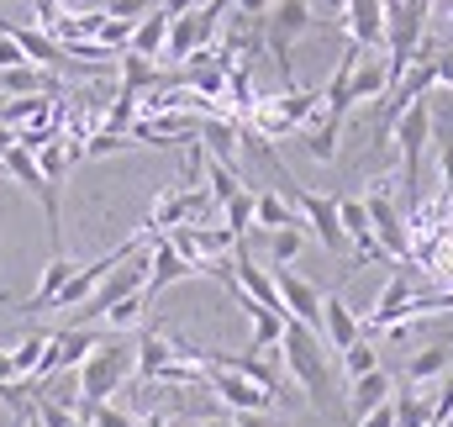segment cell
Here are the masks:
<instances>
[{
    "label": "cell",
    "instance_id": "obj_28",
    "mask_svg": "<svg viewBox=\"0 0 453 427\" xmlns=\"http://www.w3.org/2000/svg\"><path fill=\"white\" fill-rule=\"evenodd\" d=\"M369 369H380L374 338H358V343H348V348H342V375H348V380H358V375H369Z\"/></svg>",
    "mask_w": 453,
    "mask_h": 427
},
{
    "label": "cell",
    "instance_id": "obj_5",
    "mask_svg": "<svg viewBox=\"0 0 453 427\" xmlns=\"http://www.w3.org/2000/svg\"><path fill=\"white\" fill-rule=\"evenodd\" d=\"M364 201V216H369V232H374V243L390 253V264H411V232H406V212L390 201V185H374L369 196H358Z\"/></svg>",
    "mask_w": 453,
    "mask_h": 427
},
{
    "label": "cell",
    "instance_id": "obj_21",
    "mask_svg": "<svg viewBox=\"0 0 453 427\" xmlns=\"http://www.w3.org/2000/svg\"><path fill=\"white\" fill-rule=\"evenodd\" d=\"M196 53H201L196 21H190V16H174V21H169V37H164V53H158V58H169V64H180V69H185Z\"/></svg>",
    "mask_w": 453,
    "mask_h": 427
},
{
    "label": "cell",
    "instance_id": "obj_33",
    "mask_svg": "<svg viewBox=\"0 0 453 427\" xmlns=\"http://www.w3.org/2000/svg\"><path fill=\"white\" fill-rule=\"evenodd\" d=\"M21 64H27V58H21V48L0 32V74H5V69H21Z\"/></svg>",
    "mask_w": 453,
    "mask_h": 427
},
{
    "label": "cell",
    "instance_id": "obj_17",
    "mask_svg": "<svg viewBox=\"0 0 453 427\" xmlns=\"http://www.w3.org/2000/svg\"><path fill=\"white\" fill-rule=\"evenodd\" d=\"M449 369H453V338H438V343H427L422 353L406 359V385H427V380H438Z\"/></svg>",
    "mask_w": 453,
    "mask_h": 427
},
{
    "label": "cell",
    "instance_id": "obj_29",
    "mask_svg": "<svg viewBox=\"0 0 453 427\" xmlns=\"http://www.w3.org/2000/svg\"><path fill=\"white\" fill-rule=\"evenodd\" d=\"M395 407V427H427L433 423V401L427 396H390Z\"/></svg>",
    "mask_w": 453,
    "mask_h": 427
},
{
    "label": "cell",
    "instance_id": "obj_37",
    "mask_svg": "<svg viewBox=\"0 0 453 427\" xmlns=\"http://www.w3.org/2000/svg\"><path fill=\"white\" fill-rule=\"evenodd\" d=\"M274 0H237V16H264Z\"/></svg>",
    "mask_w": 453,
    "mask_h": 427
},
{
    "label": "cell",
    "instance_id": "obj_27",
    "mask_svg": "<svg viewBox=\"0 0 453 427\" xmlns=\"http://www.w3.org/2000/svg\"><path fill=\"white\" fill-rule=\"evenodd\" d=\"M222 227L237 237V243H242V232H253V190H248V185L222 206Z\"/></svg>",
    "mask_w": 453,
    "mask_h": 427
},
{
    "label": "cell",
    "instance_id": "obj_7",
    "mask_svg": "<svg viewBox=\"0 0 453 427\" xmlns=\"http://www.w3.org/2000/svg\"><path fill=\"white\" fill-rule=\"evenodd\" d=\"M269 280H274V291H280V307H285V317L301 322V327H322V291L311 285V280H301L296 269H269Z\"/></svg>",
    "mask_w": 453,
    "mask_h": 427
},
{
    "label": "cell",
    "instance_id": "obj_40",
    "mask_svg": "<svg viewBox=\"0 0 453 427\" xmlns=\"http://www.w3.org/2000/svg\"><path fill=\"white\" fill-rule=\"evenodd\" d=\"M0 21H5V16H0Z\"/></svg>",
    "mask_w": 453,
    "mask_h": 427
},
{
    "label": "cell",
    "instance_id": "obj_2",
    "mask_svg": "<svg viewBox=\"0 0 453 427\" xmlns=\"http://www.w3.org/2000/svg\"><path fill=\"white\" fill-rule=\"evenodd\" d=\"M280 359H285V369L296 375V385L306 391V401H311V407H327V396H333L327 343H322L311 327H301V322H285V338H280Z\"/></svg>",
    "mask_w": 453,
    "mask_h": 427
},
{
    "label": "cell",
    "instance_id": "obj_35",
    "mask_svg": "<svg viewBox=\"0 0 453 427\" xmlns=\"http://www.w3.org/2000/svg\"><path fill=\"white\" fill-rule=\"evenodd\" d=\"M232 427H280V423H274V412H237Z\"/></svg>",
    "mask_w": 453,
    "mask_h": 427
},
{
    "label": "cell",
    "instance_id": "obj_23",
    "mask_svg": "<svg viewBox=\"0 0 453 427\" xmlns=\"http://www.w3.org/2000/svg\"><path fill=\"white\" fill-rule=\"evenodd\" d=\"M237 11V0H206V5H196L190 11V21H196V37H201V53L217 43V32H222V21Z\"/></svg>",
    "mask_w": 453,
    "mask_h": 427
},
{
    "label": "cell",
    "instance_id": "obj_19",
    "mask_svg": "<svg viewBox=\"0 0 453 427\" xmlns=\"http://www.w3.org/2000/svg\"><path fill=\"white\" fill-rule=\"evenodd\" d=\"M164 37H169V16H164V11H148V16H137V21H132V43H127V53H137V58H153V64H158Z\"/></svg>",
    "mask_w": 453,
    "mask_h": 427
},
{
    "label": "cell",
    "instance_id": "obj_9",
    "mask_svg": "<svg viewBox=\"0 0 453 427\" xmlns=\"http://www.w3.org/2000/svg\"><path fill=\"white\" fill-rule=\"evenodd\" d=\"M190 275H196V264L180 259L164 232H148V285H142V291L158 296V291H169V285H180V280H190Z\"/></svg>",
    "mask_w": 453,
    "mask_h": 427
},
{
    "label": "cell",
    "instance_id": "obj_36",
    "mask_svg": "<svg viewBox=\"0 0 453 427\" xmlns=\"http://www.w3.org/2000/svg\"><path fill=\"white\" fill-rule=\"evenodd\" d=\"M158 11L174 21V16H190V11H196V0H158Z\"/></svg>",
    "mask_w": 453,
    "mask_h": 427
},
{
    "label": "cell",
    "instance_id": "obj_4",
    "mask_svg": "<svg viewBox=\"0 0 453 427\" xmlns=\"http://www.w3.org/2000/svg\"><path fill=\"white\" fill-rule=\"evenodd\" d=\"M132 375V348L127 343H116L111 338H101L96 343V353L80 364V407H101V401H111L116 385Z\"/></svg>",
    "mask_w": 453,
    "mask_h": 427
},
{
    "label": "cell",
    "instance_id": "obj_8",
    "mask_svg": "<svg viewBox=\"0 0 453 427\" xmlns=\"http://www.w3.org/2000/svg\"><path fill=\"white\" fill-rule=\"evenodd\" d=\"M0 32L21 48L27 64H37V69H48V74H69V69H74V58H69L48 32H37V27H27V21H0Z\"/></svg>",
    "mask_w": 453,
    "mask_h": 427
},
{
    "label": "cell",
    "instance_id": "obj_6",
    "mask_svg": "<svg viewBox=\"0 0 453 427\" xmlns=\"http://www.w3.org/2000/svg\"><path fill=\"white\" fill-rule=\"evenodd\" d=\"M101 338H106V332H96V327H58V332H48V348H42V359H37V369H32V385H48L53 375L80 369V364L96 353Z\"/></svg>",
    "mask_w": 453,
    "mask_h": 427
},
{
    "label": "cell",
    "instance_id": "obj_39",
    "mask_svg": "<svg viewBox=\"0 0 453 427\" xmlns=\"http://www.w3.org/2000/svg\"><path fill=\"white\" fill-rule=\"evenodd\" d=\"M196 427H232L226 417H206V423H196Z\"/></svg>",
    "mask_w": 453,
    "mask_h": 427
},
{
    "label": "cell",
    "instance_id": "obj_31",
    "mask_svg": "<svg viewBox=\"0 0 453 427\" xmlns=\"http://www.w3.org/2000/svg\"><path fill=\"white\" fill-rule=\"evenodd\" d=\"M101 11L116 16V21H137V16H148V11H153V0H101Z\"/></svg>",
    "mask_w": 453,
    "mask_h": 427
},
{
    "label": "cell",
    "instance_id": "obj_34",
    "mask_svg": "<svg viewBox=\"0 0 453 427\" xmlns=\"http://www.w3.org/2000/svg\"><path fill=\"white\" fill-rule=\"evenodd\" d=\"M358 427H395V407L385 401V407H374V412H364V417H358Z\"/></svg>",
    "mask_w": 453,
    "mask_h": 427
},
{
    "label": "cell",
    "instance_id": "obj_15",
    "mask_svg": "<svg viewBox=\"0 0 453 427\" xmlns=\"http://www.w3.org/2000/svg\"><path fill=\"white\" fill-rule=\"evenodd\" d=\"M390 396H395V375H390V369H369V375H358V380H353V391H348V417L358 423L364 412L385 407Z\"/></svg>",
    "mask_w": 453,
    "mask_h": 427
},
{
    "label": "cell",
    "instance_id": "obj_30",
    "mask_svg": "<svg viewBox=\"0 0 453 427\" xmlns=\"http://www.w3.org/2000/svg\"><path fill=\"white\" fill-rule=\"evenodd\" d=\"M74 417H80V423H90V427H137L127 412H116L111 401H101V407H80Z\"/></svg>",
    "mask_w": 453,
    "mask_h": 427
},
{
    "label": "cell",
    "instance_id": "obj_3",
    "mask_svg": "<svg viewBox=\"0 0 453 427\" xmlns=\"http://www.w3.org/2000/svg\"><path fill=\"white\" fill-rule=\"evenodd\" d=\"M258 27H264V53L274 58V69H280V80H285V90H296V43L317 27V11H311V0H274L264 16H258Z\"/></svg>",
    "mask_w": 453,
    "mask_h": 427
},
{
    "label": "cell",
    "instance_id": "obj_20",
    "mask_svg": "<svg viewBox=\"0 0 453 427\" xmlns=\"http://www.w3.org/2000/svg\"><path fill=\"white\" fill-rule=\"evenodd\" d=\"M338 132H342L338 121H327V116L317 111V116L301 127V148H306L317 164H333V159H338Z\"/></svg>",
    "mask_w": 453,
    "mask_h": 427
},
{
    "label": "cell",
    "instance_id": "obj_10",
    "mask_svg": "<svg viewBox=\"0 0 453 427\" xmlns=\"http://www.w3.org/2000/svg\"><path fill=\"white\" fill-rule=\"evenodd\" d=\"M164 364H174V348H169L164 327H142L137 332V348H132V380H137V391H148Z\"/></svg>",
    "mask_w": 453,
    "mask_h": 427
},
{
    "label": "cell",
    "instance_id": "obj_24",
    "mask_svg": "<svg viewBox=\"0 0 453 427\" xmlns=\"http://www.w3.org/2000/svg\"><path fill=\"white\" fill-rule=\"evenodd\" d=\"M42 348H48V332H42V327H32L16 348H5V353H11V375H16V380H32V369H37Z\"/></svg>",
    "mask_w": 453,
    "mask_h": 427
},
{
    "label": "cell",
    "instance_id": "obj_32",
    "mask_svg": "<svg viewBox=\"0 0 453 427\" xmlns=\"http://www.w3.org/2000/svg\"><path fill=\"white\" fill-rule=\"evenodd\" d=\"M433 69H438V90H453V37H449V43H438Z\"/></svg>",
    "mask_w": 453,
    "mask_h": 427
},
{
    "label": "cell",
    "instance_id": "obj_12",
    "mask_svg": "<svg viewBox=\"0 0 453 427\" xmlns=\"http://www.w3.org/2000/svg\"><path fill=\"white\" fill-rule=\"evenodd\" d=\"M342 21H348V43H358L364 53L385 48V11H380V0H342Z\"/></svg>",
    "mask_w": 453,
    "mask_h": 427
},
{
    "label": "cell",
    "instance_id": "obj_11",
    "mask_svg": "<svg viewBox=\"0 0 453 427\" xmlns=\"http://www.w3.org/2000/svg\"><path fill=\"white\" fill-rule=\"evenodd\" d=\"M206 391L217 401H226L232 412H274V396L269 391H258V385H248V380H237L226 369H206Z\"/></svg>",
    "mask_w": 453,
    "mask_h": 427
},
{
    "label": "cell",
    "instance_id": "obj_16",
    "mask_svg": "<svg viewBox=\"0 0 453 427\" xmlns=\"http://www.w3.org/2000/svg\"><path fill=\"white\" fill-rule=\"evenodd\" d=\"M390 96V74H385V58L374 53H364L358 64H353V80H348V101L353 106H364V101H385Z\"/></svg>",
    "mask_w": 453,
    "mask_h": 427
},
{
    "label": "cell",
    "instance_id": "obj_14",
    "mask_svg": "<svg viewBox=\"0 0 453 427\" xmlns=\"http://www.w3.org/2000/svg\"><path fill=\"white\" fill-rule=\"evenodd\" d=\"M69 275H74V259H69V253H53V259L42 264V280H37V291H32V296H27L16 312H21V317H42V312L53 307V296L64 291V280H69Z\"/></svg>",
    "mask_w": 453,
    "mask_h": 427
},
{
    "label": "cell",
    "instance_id": "obj_13",
    "mask_svg": "<svg viewBox=\"0 0 453 427\" xmlns=\"http://www.w3.org/2000/svg\"><path fill=\"white\" fill-rule=\"evenodd\" d=\"M317 338H322L327 348H338V353L348 348V343H358V338H364V332H358V312L342 301L338 291H333V296H322V327H317Z\"/></svg>",
    "mask_w": 453,
    "mask_h": 427
},
{
    "label": "cell",
    "instance_id": "obj_18",
    "mask_svg": "<svg viewBox=\"0 0 453 427\" xmlns=\"http://www.w3.org/2000/svg\"><path fill=\"white\" fill-rule=\"evenodd\" d=\"M285 227H301L296 206L280 190H258L253 196V232H285Z\"/></svg>",
    "mask_w": 453,
    "mask_h": 427
},
{
    "label": "cell",
    "instance_id": "obj_25",
    "mask_svg": "<svg viewBox=\"0 0 453 427\" xmlns=\"http://www.w3.org/2000/svg\"><path fill=\"white\" fill-rule=\"evenodd\" d=\"M301 248H306V227H285V232H269V259H274V269H290V264L301 259Z\"/></svg>",
    "mask_w": 453,
    "mask_h": 427
},
{
    "label": "cell",
    "instance_id": "obj_22",
    "mask_svg": "<svg viewBox=\"0 0 453 427\" xmlns=\"http://www.w3.org/2000/svg\"><path fill=\"white\" fill-rule=\"evenodd\" d=\"M158 80H164V69H158L153 58L121 53V90H127V96H148V90H158Z\"/></svg>",
    "mask_w": 453,
    "mask_h": 427
},
{
    "label": "cell",
    "instance_id": "obj_26",
    "mask_svg": "<svg viewBox=\"0 0 453 427\" xmlns=\"http://www.w3.org/2000/svg\"><path fill=\"white\" fill-rule=\"evenodd\" d=\"M148 307H153V296H148V291H137V296H127V301H116L111 312H106V327H111V332H127V327H137V322L148 317Z\"/></svg>",
    "mask_w": 453,
    "mask_h": 427
},
{
    "label": "cell",
    "instance_id": "obj_1",
    "mask_svg": "<svg viewBox=\"0 0 453 427\" xmlns=\"http://www.w3.org/2000/svg\"><path fill=\"white\" fill-rule=\"evenodd\" d=\"M427 143H433V101H411L385 132V148L401 153V190H406L411 212L422 206V153H427Z\"/></svg>",
    "mask_w": 453,
    "mask_h": 427
},
{
    "label": "cell",
    "instance_id": "obj_38",
    "mask_svg": "<svg viewBox=\"0 0 453 427\" xmlns=\"http://www.w3.org/2000/svg\"><path fill=\"white\" fill-rule=\"evenodd\" d=\"M5 148H16V127H5V121H0V153H5Z\"/></svg>",
    "mask_w": 453,
    "mask_h": 427
}]
</instances>
